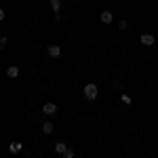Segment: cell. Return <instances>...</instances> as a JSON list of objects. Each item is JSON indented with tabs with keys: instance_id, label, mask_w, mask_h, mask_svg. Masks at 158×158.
<instances>
[{
	"instance_id": "obj_1",
	"label": "cell",
	"mask_w": 158,
	"mask_h": 158,
	"mask_svg": "<svg viewBox=\"0 0 158 158\" xmlns=\"http://www.w3.org/2000/svg\"><path fill=\"white\" fill-rule=\"evenodd\" d=\"M82 95H85V99H89V101L97 99V95H99L97 85H95V82H89V85H85V89H82Z\"/></svg>"
},
{
	"instance_id": "obj_2",
	"label": "cell",
	"mask_w": 158,
	"mask_h": 158,
	"mask_svg": "<svg viewBox=\"0 0 158 158\" xmlns=\"http://www.w3.org/2000/svg\"><path fill=\"white\" fill-rule=\"evenodd\" d=\"M47 55L53 57V59L61 57V47H57V44H49V47H47Z\"/></svg>"
},
{
	"instance_id": "obj_3",
	"label": "cell",
	"mask_w": 158,
	"mask_h": 158,
	"mask_svg": "<svg viewBox=\"0 0 158 158\" xmlns=\"http://www.w3.org/2000/svg\"><path fill=\"white\" fill-rule=\"evenodd\" d=\"M139 40H141V44H143V47H152V44L156 42V38L152 36V34H141Z\"/></svg>"
},
{
	"instance_id": "obj_4",
	"label": "cell",
	"mask_w": 158,
	"mask_h": 158,
	"mask_svg": "<svg viewBox=\"0 0 158 158\" xmlns=\"http://www.w3.org/2000/svg\"><path fill=\"white\" fill-rule=\"evenodd\" d=\"M21 150H23V143H21V141H11V143H9V152H11V154H19Z\"/></svg>"
},
{
	"instance_id": "obj_5",
	"label": "cell",
	"mask_w": 158,
	"mask_h": 158,
	"mask_svg": "<svg viewBox=\"0 0 158 158\" xmlns=\"http://www.w3.org/2000/svg\"><path fill=\"white\" fill-rule=\"evenodd\" d=\"M51 6L55 11V19H61V0H51Z\"/></svg>"
},
{
	"instance_id": "obj_6",
	"label": "cell",
	"mask_w": 158,
	"mask_h": 158,
	"mask_svg": "<svg viewBox=\"0 0 158 158\" xmlns=\"http://www.w3.org/2000/svg\"><path fill=\"white\" fill-rule=\"evenodd\" d=\"M42 114H57V106L51 103V101H47V103L42 106Z\"/></svg>"
},
{
	"instance_id": "obj_7",
	"label": "cell",
	"mask_w": 158,
	"mask_h": 158,
	"mask_svg": "<svg viewBox=\"0 0 158 158\" xmlns=\"http://www.w3.org/2000/svg\"><path fill=\"white\" fill-rule=\"evenodd\" d=\"M6 76L15 80V78L19 76V68H17V65H9V68H6Z\"/></svg>"
},
{
	"instance_id": "obj_8",
	"label": "cell",
	"mask_w": 158,
	"mask_h": 158,
	"mask_svg": "<svg viewBox=\"0 0 158 158\" xmlns=\"http://www.w3.org/2000/svg\"><path fill=\"white\" fill-rule=\"evenodd\" d=\"M112 21H114L112 11H103V13H101V23H112Z\"/></svg>"
},
{
	"instance_id": "obj_9",
	"label": "cell",
	"mask_w": 158,
	"mask_h": 158,
	"mask_svg": "<svg viewBox=\"0 0 158 158\" xmlns=\"http://www.w3.org/2000/svg\"><path fill=\"white\" fill-rule=\"evenodd\" d=\"M53 150H55L57 154H65V150H68V146H65L63 141H59V143H55V146H53Z\"/></svg>"
},
{
	"instance_id": "obj_10",
	"label": "cell",
	"mask_w": 158,
	"mask_h": 158,
	"mask_svg": "<svg viewBox=\"0 0 158 158\" xmlns=\"http://www.w3.org/2000/svg\"><path fill=\"white\" fill-rule=\"evenodd\" d=\"M42 133H47V135L53 133V122H44L42 124Z\"/></svg>"
},
{
	"instance_id": "obj_11",
	"label": "cell",
	"mask_w": 158,
	"mask_h": 158,
	"mask_svg": "<svg viewBox=\"0 0 158 158\" xmlns=\"http://www.w3.org/2000/svg\"><path fill=\"white\" fill-rule=\"evenodd\" d=\"M74 156H76V154H74L72 148H68V150H65V154H63V158H74Z\"/></svg>"
},
{
	"instance_id": "obj_12",
	"label": "cell",
	"mask_w": 158,
	"mask_h": 158,
	"mask_svg": "<svg viewBox=\"0 0 158 158\" xmlns=\"http://www.w3.org/2000/svg\"><path fill=\"white\" fill-rule=\"evenodd\" d=\"M118 27H120V30H129V21H127V19H122L120 23H118Z\"/></svg>"
},
{
	"instance_id": "obj_13",
	"label": "cell",
	"mask_w": 158,
	"mask_h": 158,
	"mask_svg": "<svg viewBox=\"0 0 158 158\" xmlns=\"http://www.w3.org/2000/svg\"><path fill=\"white\" fill-rule=\"evenodd\" d=\"M6 44H9V38H6V36H2V38H0V49H4Z\"/></svg>"
}]
</instances>
